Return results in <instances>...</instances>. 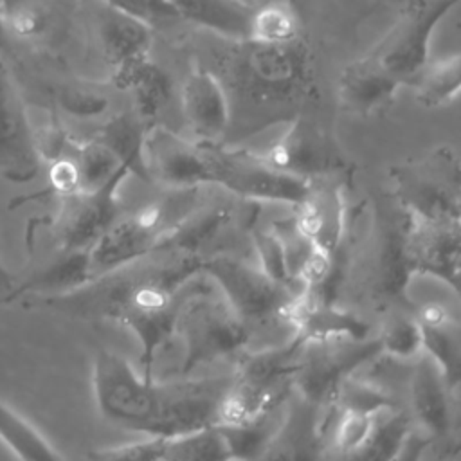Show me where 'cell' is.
Listing matches in <instances>:
<instances>
[{
    "instance_id": "6da1fadb",
    "label": "cell",
    "mask_w": 461,
    "mask_h": 461,
    "mask_svg": "<svg viewBox=\"0 0 461 461\" xmlns=\"http://www.w3.org/2000/svg\"><path fill=\"white\" fill-rule=\"evenodd\" d=\"M205 258L207 254L167 236L148 256L77 290L32 297L27 306L72 319H108L122 324L139 340L142 378L153 380L155 355L175 335L178 306L189 283L202 276Z\"/></svg>"
},
{
    "instance_id": "7a4b0ae2",
    "label": "cell",
    "mask_w": 461,
    "mask_h": 461,
    "mask_svg": "<svg viewBox=\"0 0 461 461\" xmlns=\"http://www.w3.org/2000/svg\"><path fill=\"white\" fill-rule=\"evenodd\" d=\"M225 41V40H223ZM214 52V68L230 112L223 144L276 124H292L317 99L313 63L304 38L288 45L225 41Z\"/></svg>"
},
{
    "instance_id": "3957f363",
    "label": "cell",
    "mask_w": 461,
    "mask_h": 461,
    "mask_svg": "<svg viewBox=\"0 0 461 461\" xmlns=\"http://www.w3.org/2000/svg\"><path fill=\"white\" fill-rule=\"evenodd\" d=\"M99 414L124 430L146 438L173 439L216 427L218 407L232 384V375L196 380H144L131 364L101 349L92 369Z\"/></svg>"
},
{
    "instance_id": "277c9868",
    "label": "cell",
    "mask_w": 461,
    "mask_h": 461,
    "mask_svg": "<svg viewBox=\"0 0 461 461\" xmlns=\"http://www.w3.org/2000/svg\"><path fill=\"white\" fill-rule=\"evenodd\" d=\"M456 2H405L385 34L358 59L348 63L337 81L340 110L367 117L384 113L402 86H412L430 61L436 25Z\"/></svg>"
},
{
    "instance_id": "5b68a950",
    "label": "cell",
    "mask_w": 461,
    "mask_h": 461,
    "mask_svg": "<svg viewBox=\"0 0 461 461\" xmlns=\"http://www.w3.org/2000/svg\"><path fill=\"white\" fill-rule=\"evenodd\" d=\"M175 335L182 340L180 375L223 358H240L252 340L249 328L236 317L221 295L209 285L189 283L175 319Z\"/></svg>"
},
{
    "instance_id": "8992f818",
    "label": "cell",
    "mask_w": 461,
    "mask_h": 461,
    "mask_svg": "<svg viewBox=\"0 0 461 461\" xmlns=\"http://www.w3.org/2000/svg\"><path fill=\"white\" fill-rule=\"evenodd\" d=\"M391 196L412 220H461V158L443 144L389 167Z\"/></svg>"
},
{
    "instance_id": "52a82bcc",
    "label": "cell",
    "mask_w": 461,
    "mask_h": 461,
    "mask_svg": "<svg viewBox=\"0 0 461 461\" xmlns=\"http://www.w3.org/2000/svg\"><path fill=\"white\" fill-rule=\"evenodd\" d=\"M202 276L221 290L223 301L250 333L274 322L288 326L286 315L299 294L270 279L259 267L230 254H211Z\"/></svg>"
},
{
    "instance_id": "ba28073f",
    "label": "cell",
    "mask_w": 461,
    "mask_h": 461,
    "mask_svg": "<svg viewBox=\"0 0 461 461\" xmlns=\"http://www.w3.org/2000/svg\"><path fill=\"white\" fill-rule=\"evenodd\" d=\"M211 187H221L240 200L283 203L292 209L304 200L310 182L270 166L261 155L227 144L203 142Z\"/></svg>"
},
{
    "instance_id": "9c48e42d",
    "label": "cell",
    "mask_w": 461,
    "mask_h": 461,
    "mask_svg": "<svg viewBox=\"0 0 461 461\" xmlns=\"http://www.w3.org/2000/svg\"><path fill=\"white\" fill-rule=\"evenodd\" d=\"M380 355L378 339L304 344L294 375V393L330 412L340 385Z\"/></svg>"
},
{
    "instance_id": "30bf717a",
    "label": "cell",
    "mask_w": 461,
    "mask_h": 461,
    "mask_svg": "<svg viewBox=\"0 0 461 461\" xmlns=\"http://www.w3.org/2000/svg\"><path fill=\"white\" fill-rule=\"evenodd\" d=\"M131 171L121 166L117 173L97 191L79 193L59 200V211L47 223L52 225V234L59 254L90 252L99 238L119 220L121 202L119 185Z\"/></svg>"
},
{
    "instance_id": "8fae6325",
    "label": "cell",
    "mask_w": 461,
    "mask_h": 461,
    "mask_svg": "<svg viewBox=\"0 0 461 461\" xmlns=\"http://www.w3.org/2000/svg\"><path fill=\"white\" fill-rule=\"evenodd\" d=\"M144 164L149 182L171 191L211 187L203 142L187 140L164 126L149 128L144 140Z\"/></svg>"
},
{
    "instance_id": "7c38bea8",
    "label": "cell",
    "mask_w": 461,
    "mask_h": 461,
    "mask_svg": "<svg viewBox=\"0 0 461 461\" xmlns=\"http://www.w3.org/2000/svg\"><path fill=\"white\" fill-rule=\"evenodd\" d=\"M402 256L407 274L430 276L450 286L461 272V220H412L405 216Z\"/></svg>"
},
{
    "instance_id": "4fadbf2b",
    "label": "cell",
    "mask_w": 461,
    "mask_h": 461,
    "mask_svg": "<svg viewBox=\"0 0 461 461\" xmlns=\"http://www.w3.org/2000/svg\"><path fill=\"white\" fill-rule=\"evenodd\" d=\"M41 169L36 137L9 68L0 59V176L31 182Z\"/></svg>"
},
{
    "instance_id": "5bb4252c",
    "label": "cell",
    "mask_w": 461,
    "mask_h": 461,
    "mask_svg": "<svg viewBox=\"0 0 461 461\" xmlns=\"http://www.w3.org/2000/svg\"><path fill=\"white\" fill-rule=\"evenodd\" d=\"M306 115V113H304ZM301 115L261 157L276 169L304 178L331 176L346 167L326 133Z\"/></svg>"
},
{
    "instance_id": "9a60e30c",
    "label": "cell",
    "mask_w": 461,
    "mask_h": 461,
    "mask_svg": "<svg viewBox=\"0 0 461 461\" xmlns=\"http://www.w3.org/2000/svg\"><path fill=\"white\" fill-rule=\"evenodd\" d=\"M258 461H328L326 412L294 393L279 429Z\"/></svg>"
},
{
    "instance_id": "2e32d148",
    "label": "cell",
    "mask_w": 461,
    "mask_h": 461,
    "mask_svg": "<svg viewBox=\"0 0 461 461\" xmlns=\"http://www.w3.org/2000/svg\"><path fill=\"white\" fill-rule=\"evenodd\" d=\"M452 391L447 387L438 366L421 355L412 362L409 376V418L418 432L430 443H448L454 438L456 411Z\"/></svg>"
},
{
    "instance_id": "e0dca14e",
    "label": "cell",
    "mask_w": 461,
    "mask_h": 461,
    "mask_svg": "<svg viewBox=\"0 0 461 461\" xmlns=\"http://www.w3.org/2000/svg\"><path fill=\"white\" fill-rule=\"evenodd\" d=\"M294 223L312 247L337 256L342 250L348 209L342 187L331 176L313 178L299 207L294 209Z\"/></svg>"
},
{
    "instance_id": "ac0fdd59",
    "label": "cell",
    "mask_w": 461,
    "mask_h": 461,
    "mask_svg": "<svg viewBox=\"0 0 461 461\" xmlns=\"http://www.w3.org/2000/svg\"><path fill=\"white\" fill-rule=\"evenodd\" d=\"M290 335L303 344H324L337 340H366L369 324L357 313L308 294H299L288 310Z\"/></svg>"
},
{
    "instance_id": "d6986e66",
    "label": "cell",
    "mask_w": 461,
    "mask_h": 461,
    "mask_svg": "<svg viewBox=\"0 0 461 461\" xmlns=\"http://www.w3.org/2000/svg\"><path fill=\"white\" fill-rule=\"evenodd\" d=\"M182 113L198 142L223 144L229 133L230 112L218 77L203 65H194L182 85Z\"/></svg>"
},
{
    "instance_id": "ffe728a7",
    "label": "cell",
    "mask_w": 461,
    "mask_h": 461,
    "mask_svg": "<svg viewBox=\"0 0 461 461\" xmlns=\"http://www.w3.org/2000/svg\"><path fill=\"white\" fill-rule=\"evenodd\" d=\"M427 355L454 393L461 385V315L450 306L429 301L412 306Z\"/></svg>"
},
{
    "instance_id": "44dd1931",
    "label": "cell",
    "mask_w": 461,
    "mask_h": 461,
    "mask_svg": "<svg viewBox=\"0 0 461 461\" xmlns=\"http://www.w3.org/2000/svg\"><path fill=\"white\" fill-rule=\"evenodd\" d=\"M99 7L101 52L104 61L113 68V76L149 59L151 29L117 9L112 2H103Z\"/></svg>"
},
{
    "instance_id": "7402d4cb",
    "label": "cell",
    "mask_w": 461,
    "mask_h": 461,
    "mask_svg": "<svg viewBox=\"0 0 461 461\" xmlns=\"http://www.w3.org/2000/svg\"><path fill=\"white\" fill-rule=\"evenodd\" d=\"M256 4L258 2L182 0L175 2V9L182 22L205 29L225 41H247Z\"/></svg>"
},
{
    "instance_id": "603a6c76",
    "label": "cell",
    "mask_w": 461,
    "mask_h": 461,
    "mask_svg": "<svg viewBox=\"0 0 461 461\" xmlns=\"http://www.w3.org/2000/svg\"><path fill=\"white\" fill-rule=\"evenodd\" d=\"M412 430L403 409L378 414L371 434L358 447L344 454H330L328 461H394Z\"/></svg>"
},
{
    "instance_id": "cb8c5ba5",
    "label": "cell",
    "mask_w": 461,
    "mask_h": 461,
    "mask_svg": "<svg viewBox=\"0 0 461 461\" xmlns=\"http://www.w3.org/2000/svg\"><path fill=\"white\" fill-rule=\"evenodd\" d=\"M112 83L119 90L133 92L135 113L155 126V117L167 104L171 95L169 76L151 59H146L122 74L112 76Z\"/></svg>"
},
{
    "instance_id": "d4e9b609",
    "label": "cell",
    "mask_w": 461,
    "mask_h": 461,
    "mask_svg": "<svg viewBox=\"0 0 461 461\" xmlns=\"http://www.w3.org/2000/svg\"><path fill=\"white\" fill-rule=\"evenodd\" d=\"M151 124L142 121L135 110L112 117L95 137L104 144L122 166H128L131 175L149 182L144 164V140Z\"/></svg>"
},
{
    "instance_id": "484cf974",
    "label": "cell",
    "mask_w": 461,
    "mask_h": 461,
    "mask_svg": "<svg viewBox=\"0 0 461 461\" xmlns=\"http://www.w3.org/2000/svg\"><path fill=\"white\" fill-rule=\"evenodd\" d=\"M416 101L425 108H438L461 94V50L430 59L411 86Z\"/></svg>"
},
{
    "instance_id": "4316f807",
    "label": "cell",
    "mask_w": 461,
    "mask_h": 461,
    "mask_svg": "<svg viewBox=\"0 0 461 461\" xmlns=\"http://www.w3.org/2000/svg\"><path fill=\"white\" fill-rule=\"evenodd\" d=\"M0 439L20 461H63L45 436L0 400Z\"/></svg>"
},
{
    "instance_id": "83f0119b",
    "label": "cell",
    "mask_w": 461,
    "mask_h": 461,
    "mask_svg": "<svg viewBox=\"0 0 461 461\" xmlns=\"http://www.w3.org/2000/svg\"><path fill=\"white\" fill-rule=\"evenodd\" d=\"M303 23L290 2L256 4L249 40L263 45H288L303 38Z\"/></svg>"
},
{
    "instance_id": "f1b7e54d",
    "label": "cell",
    "mask_w": 461,
    "mask_h": 461,
    "mask_svg": "<svg viewBox=\"0 0 461 461\" xmlns=\"http://www.w3.org/2000/svg\"><path fill=\"white\" fill-rule=\"evenodd\" d=\"M92 279L88 272V252L61 254L47 268L36 272L29 281L18 285L9 303L32 290H58V294H67L85 286Z\"/></svg>"
},
{
    "instance_id": "f546056e",
    "label": "cell",
    "mask_w": 461,
    "mask_h": 461,
    "mask_svg": "<svg viewBox=\"0 0 461 461\" xmlns=\"http://www.w3.org/2000/svg\"><path fill=\"white\" fill-rule=\"evenodd\" d=\"M376 339L380 353L394 360L414 362L423 355L421 333L412 315V308H393L384 319Z\"/></svg>"
},
{
    "instance_id": "4dcf8cb0",
    "label": "cell",
    "mask_w": 461,
    "mask_h": 461,
    "mask_svg": "<svg viewBox=\"0 0 461 461\" xmlns=\"http://www.w3.org/2000/svg\"><path fill=\"white\" fill-rule=\"evenodd\" d=\"M288 403V402H286ZM286 405L281 409H276L259 420L238 425V427H218L227 447L230 452V457L234 461H258L267 445L270 443L272 436L279 429L283 416H285Z\"/></svg>"
},
{
    "instance_id": "1f68e13d",
    "label": "cell",
    "mask_w": 461,
    "mask_h": 461,
    "mask_svg": "<svg viewBox=\"0 0 461 461\" xmlns=\"http://www.w3.org/2000/svg\"><path fill=\"white\" fill-rule=\"evenodd\" d=\"M164 461H232L218 427L167 439Z\"/></svg>"
},
{
    "instance_id": "d6a6232c",
    "label": "cell",
    "mask_w": 461,
    "mask_h": 461,
    "mask_svg": "<svg viewBox=\"0 0 461 461\" xmlns=\"http://www.w3.org/2000/svg\"><path fill=\"white\" fill-rule=\"evenodd\" d=\"M396 409H400L398 402L384 387L355 376L340 385L331 407V411H348L366 416H378Z\"/></svg>"
},
{
    "instance_id": "836d02e7",
    "label": "cell",
    "mask_w": 461,
    "mask_h": 461,
    "mask_svg": "<svg viewBox=\"0 0 461 461\" xmlns=\"http://www.w3.org/2000/svg\"><path fill=\"white\" fill-rule=\"evenodd\" d=\"M74 157L81 175V193L97 191L122 166L117 157L95 137L86 142L74 140Z\"/></svg>"
},
{
    "instance_id": "e575fe53",
    "label": "cell",
    "mask_w": 461,
    "mask_h": 461,
    "mask_svg": "<svg viewBox=\"0 0 461 461\" xmlns=\"http://www.w3.org/2000/svg\"><path fill=\"white\" fill-rule=\"evenodd\" d=\"M250 236L254 241V249L258 254V267L276 283L301 294L303 290L299 288V285L292 279L290 272H288V265H286V258H285V249L283 243L277 236V232L274 230L272 225L263 227V225H254L250 229Z\"/></svg>"
},
{
    "instance_id": "d590c367",
    "label": "cell",
    "mask_w": 461,
    "mask_h": 461,
    "mask_svg": "<svg viewBox=\"0 0 461 461\" xmlns=\"http://www.w3.org/2000/svg\"><path fill=\"white\" fill-rule=\"evenodd\" d=\"M2 22L7 32L20 38H36L50 23L47 4L38 2H2Z\"/></svg>"
},
{
    "instance_id": "8d00e7d4",
    "label": "cell",
    "mask_w": 461,
    "mask_h": 461,
    "mask_svg": "<svg viewBox=\"0 0 461 461\" xmlns=\"http://www.w3.org/2000/svg\"><path fill=\"white\" fill-rule=\"evenodd\" d=\"M167 439L144 438L131 443L94 448L86 454V461H164Z\"/></svg>"
},
{
    "instance_id": "74e56055",
    "label": "cell",
    "mask_w": 461,
    "mask_h": 461,
    "mask_svg": "<svg viewBox=\"0 0 461 461\" xmlns=\"http://www.w3.org/2000/svg\"><path fill=\"white\" fill-rule=\"evenodd\" d=\"M117 9L124 11L126 14L137 18L151 31L157 25L180 20L175 9V2H157V0H124V2H112Z\"/></svg>"
},
{
    "instance_id": "f35d334b",
    "label": "cell",
    "mask_w": 461,
    "mask_h": 461,
    "mask_svg": "<svg viewBox=\"0 0 461 461\" xmlns=\"http://www.w3.org/2000/svg\"><path fill=\"white\" fill-rule=\"evenodd\" d=\"M58 103L67 110L68 113L76 117H94L104 112L108 101L104 95L85 90V88H65L59 94Z\"/></svg>"
},
{
    "instance_id": "ab89813d",
    "label": "cell",
    "mask_w": 461,
    "mask_h": 461,
    "mask_svg": "<svg viewBox=\"0 0 461 461\" xmlns=\"http://www.w3.org/2000/svg\"><path fill=\"white\" fill-rule=\"evenodd\" d=\"M432 443L423 436L420 434L418 430H412L411 436L407 438V441L403 443L400 454L396 456L394 461H421L425 450L430 447Z\"/></svg>"
},
{
    "instance_id": "60d3db41",
    "label": "cell",
    "mask_w": 461,
    "mask_h": 461,
    "mask_svg": "<svg viewBox=\"0 0 461 461\" xmlns=\"http://www.w3.org/2000/svg\"><path fill=\"white\" fill-rule=\"evenodd\" d=\"M16 288H18V283L14 276L0 261V303H9Z\"/></svg>"
},
{
    "instance_id": "b9f144b4",
    "label": "cell",
    "mask_w": 461,
    "mask_h": 461,
    "mask_svg": "<svg viewBox=\"0 0 461 461\" xmlns=\"http://www.w3.org/2000/svg\"><path fill=\"white\" fill-rule=\"evenodd\" d=\"M7 49V31L2 22V2H0V50Z\"/></svg>"
},
{
    "instance_id": "7bdbcfd3",
    "label": "cell",
    "mask_w": 461,
    "mask_h": 461,
    "mask_svg": "<svg viewBox=\"0 0 461 461\" xmlns=\"http://www.w3.org/2000/svg\"><path fill=\"white\" fill-rule=\"evenodd\" d=\"M450 288L456 292V295L459 297V301H461V272L456 276V279L450 283Z\"/></svg>"
},
{
    "instance_id": "ee69618b",
    "label": "cell",
    "mask_w": 461,
    "mask_h": 461,
    "mask_svg": "<svg viewBox=\"0 0 461 461\" xmlns=\"http://www.w3.org/2000/svg\"><path fill=\"white\" fill-rule=\"evenodd\" d=\"M232 461H234V459H232Z\"/></svg>"
}]
</instances>
